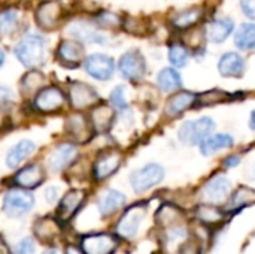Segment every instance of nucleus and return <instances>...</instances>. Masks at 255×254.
<instances>
[{"label": "nucleus", "mask_w": 255, "mask_h": 254, "mask_svg": "<svg viewBox=\"0 0 255 254\" xmlns=\"http://www.w3.org/2000/svg\"><path fill=\"white\" fill-rule=\"evenodd\" d=\"M57 198H58V189L57 187H48L46 190H45V199L49 202V204H54L55 201H57Z\"/></svg>", "instance_id": "obj_44"}, {"label": "nucleus", "mask_w": 255, "mask_h": 254, "mask_svg": "<svg viewBox=\"0 0 255 254\" xmlns=\"http://www.w3.org/2000/svg\"><path fill=\"white\" fill-rule=\"evenodd\" d=\"M190 60V51L184 45H172L169 48V61L173 67H185Z\"/></svg>", "instance_id": "obj_32"}, {"label": "nucleus", "mask_w": 255, "mask_h": 254, "mask_svg": "<svg viewBox=\"0 0 255 254\" xmlns=\"http://www.w3.org/2000/svg\"><path fill=\"white\" fill-rule=\"evenodd\" d=\"M3 63H4V51L0 48V67L3 66Z\"/></svg>", "instance_id": "obj_48"}, {"label": "nucleus", "mask_w": 255, "mask_h": 254, "mask_svg": "<svg viewBox=\"0 0 255 254\" xmlns=\"http://www.w3.org/2000/svg\"><path fill=\"white\" fill-rule=\"evenodd\" d=\"M121 21L123 18L114 12H100L96 16V22L102 27H115V25H120Z\"/></svg>", "instance_id": "obj_38"}, {"label": "nucleus", "mask_w": 255, "mask_h": 254, "mask_svg": "<svg viewBox=\"0 0 255 254\" xmlns=\"http://www.w3.org/2000/svg\"><path fill=\"white\" fill-rule=\"evenodd\" d=\"M13 97V93L10 88L0 85V105H7Z\"/></svg>", "instance_id": "obj_43"}, {"label": "nucleus", "mask_w": 255, "mask_h": 254, "mask_svg": "<svg viewBox=\"0 0 255 254\" xmlns=\"http://www.w3.org/2000/svg\"><path fill=\"white\" fill-rule=\"evenodd\" d=\"M126 204V195L118 190H108L100 199H99V211L102 216H111L117 213L123 205Z\"/></svg>", "instance_id": "obj_27"}, {"label": "nucleus", "mask_w": 255, "mask_h": 254, "mask_svg": "<svg viewBox=\"0 0 255 254\" xmlns=\"http://www.w3.org/2000/svg\"><path fill=\"white\" fill-rule=\"evenodd\" d=\"M99 99L100 97H99L97 91L84 82H73L69 87V100H70L72 106L78 111L93 106L94 103L99 102Z\"/></svg>", "instance_id": "obj_12"}, {"label": "nucleus", "mask_w": 255, "mask_h": 254, "mask_svg": "<svg viewBox=\"0 0 255 254\" xmlns=\"http://www.w3.org/2000/svg\"><path fill=\"white\" fill-rule=\"evenodd\" d=\"M18 22V12L13 9H4L0 12V33L9 34Z\"/></svg>", "instance_id": "obj_35"}, {"label": "nucleus", "mask_w": 255, "mask_h": 254, "mask_svg": "<svg viewBox=\"0 0 255 254\" xmlns=\"http://www.w3.org/2000/svg\"><path fill=\"white\" fill-rule=\"evenodd\" d=\"M69 33L76 39V40H81V42H87V43H106L108 39L103 33L94 30L90 24H85L82 21L79 22H75L72 24V27L69 28Z\"/></svg>", "instance_id": "obj_23"}, {"label": "nucleus", "mask_w": 255, "mask_h": 254, "mask_svg": "<svg viewBox=\"0 0 255 254\" xmlns=\"http://www.w3.org/2000/svg\"><path fill=\"white\" fill-rule=\"evenodd\" d=\"M64 6L58 0H46L36 9V22L42 28H54L64 16Z\"/></svg>", "instance_id": "obj_9"}, {"label": "nucleus", "mask_w": 255, "mask_h": 254, "mask_svg": "<svg viewBox=\"0 0 255 254\" xmlns=\"http://www.w3.org/2000/svg\"><path fill=\"white\" fill-rule=\"evenodd\" d=\"M66 254H84L82 252H79L76 247H67V250H66Z\"/></svg>", "instance_id": "obj_46"}, {"label": "nucleus", "mask_w": 255, "mask_h": 254, "mask_svg": "<svg viewBox=\"0 0 255 254\" xmlns=\"http://www.w3.org/2000/svg\"><path fill=\"white\" fill-rule=\"evenodd\" d=\"M235 30V22L230 18H220L211 21L205 27V37L206 40L212 43H221L224 42Z\"/></svg>", "instance_id": "obj_17"}, {"label": "nucleus", "mask_w": 255, "mask_h": 254, "mask_svg": "<svg viewBox=\"0 0 255 254\" xmlns=\"http://www.w3.org/2000/svg\"><path fill=\"white\" fill-rule=\"evenodd\" d=\"M36 151V144L33 141L28 139H22L19 141L16 145H13L7 154H6V165L10 169L18 168L21 163H24L33 153Z\"/></svg>", "instance_id": "obj_21"}, {"label": "nucleus", "mask_w": 255, "mask_h": 254, "mask_svg": "<svg viewBox=\"0 0 255 254\" xmlns=\"http://www.w3.org/2000/svg\"><path fill=\"white\" fill-rule=\"evenodd\" d=\"M233 144H235V138L232 135L217 133V135H209L199 145H200V151L203 156H212L218 151L233 147Z\"/></svg>", "instance_id": "obj_24"}, {"label": "nucleus", "mask_w": 255, "mask_h": 254, "mask_svg": "<svg viewBox=\"0 0 255 254\" xmlns=\"http://www.w3.org/2000/svg\"><path fill=\"white\" fill-rule=\"evenodd\" d=\"M118 70L123 78L128 81H139L146 73V63L140 51L130 49L124 52L118 61Z\"/></svg>", "instance_id": "obj_5"}, {"label": "nucleus", "mask_w": 255, "mask_h": 254, "mask_svg": "<svg viewBox=\"0 0 255 254\" xmlns=\"http://www.w3.org/2000/svg\"><path fill=\"white\" fill-rule=\"evenodd\" d=\"M42 181H43V169L39 163H31L28 166H24L13 177V183L25 190L36 189L37 186L42 184Z\"/></svg>", "instance_id": "obj_16"}, {"label": "nucleus", "mask_w": 255, "mask_h": 254, "mask_svg": "<svg viewBox=\"0 0 255 254\" xmlns=\"http://www.w3.org/2000/svg\"><path fill=\"white\" fill-rule=\"evenodd\" d=\"M226 96H227L226 93L218 91V90H214V91H209V93L202 94V96L197 97V99H199V103H200V105H212V103L223 102Z\"/></svg>", "instance_id": "obj_40"}, {"label": "nucleus", "mask_w": 255, "mask_h": 254, "mask_svg": "<svg viewBox=\"0 0 255 254\" xmlns=\"http://www.w3.org/2000/svg\"><path fill=\"white\" fill-rule=\"evenodd\" d=\"M34 205V196L25 189L9 190L3 198V211L12 219L25 216Z\"/></svg>", "instance_id": "obj_3"}, {"label": "nucleus", "mask_w": 255, "mask_h": 254, "mask_svg": "<svg viewBox=\"0 0 255 254\" xmlns=\"http://www.w3.org/2000/svg\"><path fill=\"white\" fill-rule=\"evenodd\" d=\"M4 121V114H3V105H0V124H3Z\"/></svg>", "instance_id": "obj_49"}, {"label": "nucleus", "mask_w": 255, "mask_h": 254, "mask_svg": "<svg viewBox=\"0 0 255 254\" xmlns=\"http://www.w3.org/2000/svg\"><path fill=\"white\" fill-rule=\"evenodd\" d=\"M197 217L206 225H214L224 219V213L214 205H200L197 208Z\"/></svg>", "instance_id": "obj_31"}, {"label": "nucleus", "mask_w": 255, "mask_h": 254, "mask_svg": "<svg viewBox=\"0 0 255 254\" xmlns=\"http://www.w3.org/2000/svg\"><path fill=\"white\" fill-rule=\"evenodd\" d=\"M42 254H60V253H58V249H55V247H54V249H49V250L43 252Z\"/></svg>", "instance_id": "obj_47"}, {"label": "nucleus", "mask_w": 255, "mask_h": 254, "mask_svg": "<svg viewBox=\"0 0 255 254\" xmlns=\"http://www.w3.org/2000/svg\"><path fill=\"white\" fill-rule=\"evenodd\" d=\"M145 213H146V205L145 204H137V205H133L130 207L124 214L123 217L120 219L118 225H117V232L118 235L130 240V238H134L142 222H143V217H145Z\"/></svg>", "instance_id": "obj_6"}, {"label": "nucleus", "mask_w": 255, "mask_h": 254, "mask_svg": "<svg viewBox=\"0 0 255 254\" xmlns=\"http://www.w3.org/2000/svg\"><path fill=\"white\" fill-rule=\"evenodd\" d=\"M115 117V111L108 105H100L91 109L90 112V124L93 126L94 132L105 133L111 129L112 121Z\"/></svg>", "instance_id": "obj_22"}, {"label": "nucleus", "mask_w": 255, "mask_h": 254, "mask_svg": "<svg viewBox=\"0 0 255 254\" xmlns=\"http://www.w3.org/2000/svg\"><path fill=\"white\" fill-rule=\"evenodd\" d=\"M239 163H241V157H239L238 154L229 156V157L224 160V166H226V168H235V166H238Z\"/></svg>", "instance_id": "obj_45"}, {"label": "nucleus", "mask_w": 255, "mask_h": 254, "mask_svg": "<svg viewBox=\"0 0 255 254\" xmlns=\"http://www.w3.org/2000/svg\"><path fill=\"white\" fill-rule=\"evenodd\" d=\"M203 15H205V12L202 7H190V9H185V10L173 15L170 19V24L176 30H188L193 25H196L203 18Z\"/></svg>", "instance_id": "obj_26"}, {"label": "nucleus", "mask_w": 255, "mask_h": 254, "mask_svg": "<svg viewBox=\"0 0 255 254\" xmlns=\"http://www.w3.org/2000/svg\"><path fill=\"white\" fill-rule=\"evenodd\" d=\"M121 24L126 28V31H128L131 34L142 36V34H145L148 31V22L145 19H142V18L127 16V18H123Z\"/></svg>", "instance_id": "obj_33"}, {"label": "nucleus", "mask_w": 255, "mask_h": 254, "mask_svg": "<svg viewBox=\"0 0 255 254\" xmlns=\"http://www.w3.org/2000/svg\"><path fill=\"white\" fill-rule=\"evenodd\" d=\"M78 150L72 144H61L48 157V168L51 172H61L67 168L76 157Z\"/></svg>", "instance_id": "obj_14"}, {"label": "nucleus", "mask_w": 255, "mask_h": 254, "mask_svg": "<svg viewBox=\"0 0 255 254\" xmlns=\"http://www.w3.org/2000/svg\"><path fill=\"white\" fill-rule=\"evenodd\" d=\"M157 85L161 91L164 93H172L176 91L182 87V79L181 75L172 69V67H166L161 72H158L157 75Z\"/></svg>", "instance_id": "obj_28"}, {"label": "nucleus", "mask_w": 255, "mask_h": 254, "mask_svg": "<svg viewBox=\"0 0 255 254\" xmlns=\"http://www.w3.org/2000/svg\"><path fill=\"white\" fill-rule=\"evenodd\" d=\"M121 162H123V156L117 150H108V151L102 153L93 168L94 178L97 181H103V180L109 178L112 174H115L118 171V168L121 166Z\"/></svg>", "instance_id": "obj_11"}, {"label": "nucleus", "mask_w": 255, "mask_h": 254, "mask_svg": "<svg viewBox=\"0 0 255 254\" xmlns=\"http://www.w3.org/2000/svg\"><path fill=\"white\" fill-rule=\"evenodd\" d=\"M232 190V183L224 175H215L212 177L205 186H203V198L211 204L223 202Z\"/></svg>", "instance_id": "obj_13"}, {"label": "nucleus", "mask_w": 255, "mask_h": 254, "mask_svg": "<svg viewBox=\"0 0 255 254\" xmlns=\"http://www.w3.org/2000/svg\"><path fill=\"white\" fill-rule=\"evenodd\" d=\"M15 55L25 67H36L45 61L46 40L43 36L31 33L22 37L15 46Z\"/></svg>", "instance_id": "obj_1"}, {"label": "nucleus", "mask_w": 255, "mask_h": 254, "mask_svg": "<svg viewBox=\"0 0 255 254\" xmlns=\"http://www.w3.org/2000/svg\"><path fill=\"white\" fill-rule=\"evenodd\" d=\"M43 81H45V78L40 72H30L22 78L21 85H22L24 93H33V91H39L42 88Z\"/></svg>", "instance_id": "obj_34"}, {"label": "nucleus", "mask_w": 255, "mask_h": 254, "mask_svg": "<svg viewBox=\"0 0 255 254\" xmlns=\"http://www.w3.org/2000/svg\"><path fill=\"white\" fill-rule=\"evenodd\" d=\"M245 70V58L238 52H226L218 61V72L221 76H241Z\"/></svg>", "instance_id": "obj_20"}, {"label": "nucleus", "mask_w": 255, "mask_h": 254, "mask_svg": "<svg viewBox=\"0 0 255 254\" xmlns=\"http://www.w3.org/2000/svg\"><path fill=\"white\" fill-rule=\"evenodd\" d=\"M235 43L239 49L253 51L255 45V25L253 22H245L236 31Z\"/></svg>", "instance_id": "obj_29"}, {"label": "nucleus", "mask_w": 255, "mask_h": 254, "mask_svg": "<svg viewBox=\"0 0 255 254\" xmlns=\"http://www.w3.org/2000/svg\"><path fill=\"white\" fill-rule=\"evenodd\" d=\"M197 102V96L191 91H181L176 93L175 96H172L164 108V112L167 117H178L182 112H185L187 109H190L194 103Z\"/></svg>", "instance_id": "obj_19"}, {"label": "nucleus", "mask_w": 255, "mask_h": 254, "mask_svg": "<svg viewBox=\"0 0 255 254\" xmlns=\"http://www.w3.org/2000/svg\"><path fill=\"white\" fill-rule=\"evenodd\" d=\"M58 231H60L58 225L54 220H48V219L39 222L37 226H36V234L40 238H52L54 235L58 234Z\"/></svg>", "instance_id": "obj_37"}, {"label": "nucleus", "mask_w": 255, "mask_h": 254, "mask_svg": "<svg viewBox=\"0 0 255 254\" xmlns=\"http://www.w3.org/2000/svg\"><path fill=\"white\" fill-rule=\"evenodd\" d=\"M36 250V244H34V240L27 237L24 240H21L15 249H13V254H34Z\"/></svg>", "instance_id": "obj_41"}, {"label": "nucleus", "mask_w": 255, "mask_h": 254, "mask_svg": "<svg viewBox=\"0 0 255 254\" xmlns=\"http://www.w3.org/2000/svg\"><path fill=\"white\" fill-rule=\"evenodd\" d=\"M117 247L118 240L111 234H91L81 241V250L84 254H112Z\"/></svg>", "instance_id": "obj_8"}, {"label": "nucleus", "mask_w": 255, "mask_h": 254, "mask_svg": "<svg viewBox=\"0 0 255 254\" xmlns=\"http://www.w3.org/2000/svg\"><path fill=\"white\" fill-rule=\"evenodd\" d=\"M57 57L58 60L67 66V67H75L79 66L84 60V48L79 43V40H63L58 48H57Z\"/></svg>", "instance_id": "obj_15"}, {"label": "nucleus", "mask_w": 255, "mask_h": 254, "mask_svg": "<svg viewBox=\"0 0 255 254\" xmlns=\"http://www.w3.org/2000/svg\"><path fill=\"white\" fill-rule=\"evenodd\" d=\"M164 178V169L157 163H149L139 171L133 172L130 177L131 187L136 193H143L157 184H160Z\"/></svg>", "instance_id": "obj_4"}, {"label": "nucleus", "mask_w": 255, "mask_h": 254, "mask_svg": "<svg viewBox=\"0 0 255 254\" xmlns=\"http://www.w3.org/2000/svg\"><path fill=\"white\" fill-rule=\"evenodd\" d=\"M87 73L97 81H108L114 75V60L106 54H91L84 60Z\"/></svg>", "instance_id": "obj_10"}, {"label": "nucleus", "mask_w": 255, "mask_h": 254, "mask_svg": "<svg viewBox=\"0 0 255 254\" xmlns=\"http://www.w3.org/2000/svg\"><path fill=\"white\" fill-rule=\"evenodd\" d=\"M111 102H112L114 106H117L120 109H127L128 108V103L126 100V88H124V85H120V87L112 90Z\"/></svg>", "instance_id": "obj_39"}, {"label": "nucleus", "mask_w": 255, "mask_h": 254, "mask_svg": "<svg viewBox=\"0 0 255 254\" xmlns=\"http://www.w3.org/2000/svg\"><path fill=\"white\" fill-rule=\"evenodd\" d=\"M214 129H215L214 120L211 117H202L199 120L185 121L178 130V138L182 144L194 147L199 145L203 139H206Z\"/></svg>", "instance_id": "obj_2"}, {"label": "nucleus", "mask_w": 255, "mask_h": 254, "mask_svg": "<svg viewBox=\"0 0 255 254\" xmlns=\"http://www.w3.org/2000/svg\"><path fill=\"white\" fill-rule=\"evenodd\" d=\"M64 102H66L64 93L58 87L51 85V87H43L36 93L33 105L39 112L48 114V112H55L61 109Z\"/></svg>", "instance_id": "obj_7"}, {"label": "nucleus", "mask_w": 255, "mask_h": 254, "mask_svg": "<svg viewBox=\"0 0 255 254\" xmlns=\"http://www.w3.org/2000/svg\"><path fill=\"white\" fill-rule=\"evenodd\" d=\"M67 132L78 144H85L91 138V124L81 114H75L67 120Z\"/></svg>", "instance_id": "obj_25"}, {"label": "nucleus", "mask_w": 255, "mask_h": 254, "mask_svg": "<svg viewBox=\"0 0 255 254\" xmlns=\"http://www.w3.org/2000/svg\"><path fill=\"white\" fill-rule=\"evenodd\" d=\"M84 199H85V192L84 190H70V192H67L63 196V199L60 201V205H58V217L61 219V222L70 220L76 214L79 207L82 205Z\"/></svg>", "instance_id": "obj_18"}, {"label": "nucleus", "mask_w": 255, "mask_h": 254, "mask_svg": "<svg viewBox=\"0 0 255 254\" xmlns=\"http://www.w3.org/2000/svg\"><path fill=\"white\" fill-rule=\"evenodd\" d=\"M255 201V192L250 187H241L236 190L229 202V210H241L251 205Z\"/></svg>", "instance_id": "obj_30"}, {"label": "nucleus", "mask_w": 255, "mask_h": 254, "mask_svg": "<svg viewBox=\"0 0 255 254\" xmlns=\"http://www.w3.org/2000/svg\"><path fill=\"white\" fill-rule=\"evenodd\" d=\"M241 9L244 10V13L250 18H255V0H241Z\"/></svg>", "instance_id": "obj_42"}, {"label": "nucleus", "mask_w": 255, "mask_h": 254, "mask_svg": "<svg viewBox=\"0 0 255 254\" xmlns=\"http://www.w3.org/2000/svg\"><path fill=\"white\" fill-rule=\"evenodd\" d=\"M181 217H182L181 211H179L176 207L169 205V204L163 205L161 210H158V214H157V219H158L163 225H172V223H175L176 220H179Z\"/></svg>", "instance_id": "obj_36"}]
</instances>
